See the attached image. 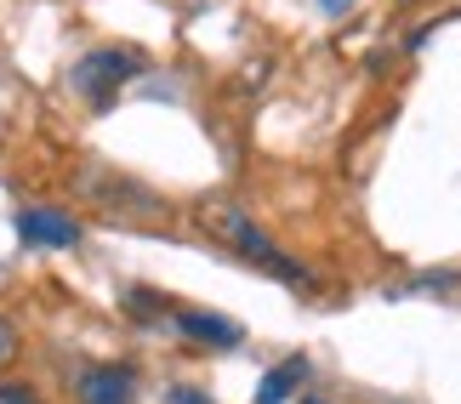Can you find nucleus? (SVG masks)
<instances>
[{"label": "nucleus", "mask_w": 461, "mask_h": 404, "mask_svg": "<svg viewBox=\"0 0 461 404\" xmlns=\"http://www.w3.org/2000/svg\"><path fill=\"white\" fill-rule=\"evenodd\" d=\"M0 404H41L29 388H17V382H6V388H0Z\"/></svg>", "instance_id": "nucleus-9"}, {"label": "nucleus", "mask_w": 461, "mask_h": 404, "mask_svg": "<svg viewBox=\"0 0 461 404\" xmlns=\"http://www.w3.org/2000/svg\"><path fill=\"white\" fill-rule=\"evenodd\" d=\"M17 347H23V342H17V325L6 319V313H0V364H12V359H17Z\"/></svg>", "instance_id": "nucleus-8"}, {"label": "nucleus", "mask_w": 461, "mask_h": 404, "mask_svg": "<svg viewBox=\"0 0 461 404\" xmlns=\"http://www.w3.org/2000/svg\"><path fill=\"white\" fill-rule=\"evenodd\" d=\"M319 6H325V12H348L353 0H319Z\"/></svg>", "instance_id": "nucleus-11"}, {"label": "nucleus", "mask_w": 461, "mask_h": 404, "mask_svg": "<svg viewBox=\"0 0 461 404\" xmlns=\"http://www.w3.org/2000/svg\"><path fill=\"white\" fill-rule=\"evenodd\" d=\"M17 234H23L29 245H75L80 239V222L63 217V211L29 205V211H17Z\"/></svg>", "instance_id": "nucleus-4"}, {"label": "nucleus", "mask_w": 461, "mask_h": 404, "mask_svg": "<svg viewBox=\"0 0 461 404\" xmlns=\"http://www.w3.org/2000/svg\"><path fill=\"white\" fill-rule=\"evenodd\" d=\"M176 330H188V337H200V342H211V347H234V342H240V325L217 319V313H194V308L176 313Z\"/></svg>", "instance_id": "nucleus-7"}, {"label": "nucleus", "mask_w": 461, "mask_h": 404, "mask_svg": "<svg viewBox=\"0 0 461 404\" xmlns=\"http://www.w3.org/2000/svg\"><path fill=\"white\" fill-rule=\"evenodd\" d=\"M143 75V58L137 51H120V46H103V51H86V58L75 63V92L86 97V103H97V109H109L114 103V92L126 80H137Z\"/></svg>", "instance_id": "nucleus-2"}, {"label": "nucleus", "mask_w": 461, "mask_h": 404, "mask_svg": "<svg viewBox=\"0 0 461 404\" xmlns=\"http://www.w3.org/2000/svg\"><path fill=\"white\" fill-rule=\"evenodd\" d=\"M80 399L86 404H131V371L120 364H97V371L80 376Z\"/></svg>", "instance_id": "nucleus-5"}, {"label": "nucleus", "mask_w": 461, "mask_h": 404, "mask_svg": "<svg viewBox=\"0 0 461 404\" xmlns=\"http://www.w3.org/2000/svg\"><path fill=\"white\" fill-rule=\"evenodd\" d=\"M200 222H205V234H211V239L234 245V251H240L245 262H257L262 274L285 279V285H313V274H308L296 256L279 251L274 234H262L257 217H251V211H245L240 200H205V205H200Z\"/></svg>", "instance_id": "nucleus-1"}, {"label": "nucleus", "mask_w": 461, "mask_h": 404, "mask_svg": "<svg viewBox=\"0 0 461 404\" xmlns=\"http://www.w3.org/2000/svg\"><path fill=\"white\" fill-rule=\"evenodd\" d=\"M308 382V359L303 354H291V359H279L268 376H262V388H257V404H285L296 388Z\"/></svg>", "instance_id": "nucleus-6"}, {"label": "nucleus", "mask_w": 461, "mask_h": 404, "mask_svg": "<svg viewBox=\"0 0 461 404\" xmlns=\"http://www.w3.org/2000/svg\"><path fill=\"white\" fill-rule=\"evenodd\" d=\"M166 399H171V404H211V399H205L200 388H171Z\"/></svg>", "instance_id": "nucleus-10"}, {"label": "nucleus", "mask_w": 461, "mask_h": 404, "mask_svg": "<svg viewBox=\"0 0 461 404\" xmlns=\"http://www.w3.org/2000/svg\"><path fill=\"white\" fill-rule=\"evenodd\" d=\"M80 194H92L97 205H114V211H120V200H131V211H159V200L149 194L143 183L114 177V171H103V166H86L80 171Z\"/></svg>", "instance_id": "nucleus-3"}]
</instances>
